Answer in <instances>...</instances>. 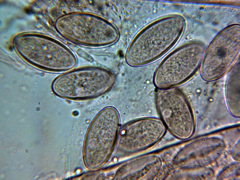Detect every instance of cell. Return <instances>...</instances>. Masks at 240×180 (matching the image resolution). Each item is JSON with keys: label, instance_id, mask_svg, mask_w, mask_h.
Segmentation results:
<instances>
[{"label": "cell", "instance_id": "cell-1", "mask_svg": "<svg viewBox=\"0 0 240 180\" xmlns=\"http://www.w3.org/2000/svg\"><path fill=\"white\" fill-rule=\"evenodd\" d=\"M184 24L182 17L172 16L148 26L131 44L126 56L128 64L133 67L142 66L159 58L177 41Z\"/></svg>", "mask_w": 240, "mask_h": 180}, {"label": "cell", "instance_id": "cell-2", "mask_svg": "<svg viewBox=\"0 0 240 180\" xmlns=\"http://www.w3.org/2000/svg\"><path fill=\"white\" fill-rule=\"evenodd\" d=\"M116 76L106 69L87 67L62 74L53 81L51 89L57 96L66 100L92 99L109 92L114 86Z\"/></svg>", "mask_w": 240, "mask_h": 180}, {"label": "cell", "instance_id": "cell-3", "mask_svg": "<svg viewBox=\"0 0 240 180\" xmlns=\"http://www.w3.org/2000/svg\"><path fill=\"white\" fill-rule=\"evenodd\" d=\"M120 126L119 114L113 107H106L96 116L84 142V158L88 168H98L109 159L117 142Z\"/></svg>", "mask_w": 240, "mask_h": 180}, {"label": "cell", "instance_id": "cell-4", "mask_svg": "<svg viewBox=\"0 0 240 180\" xmlns=\"http://www.w3.org/2000/svg\"><path fill=\"white\" fill-rule=\"evenodd\" d=\"M204 50L201 44L193 43L169 54L155 71L153 79L155 86L159 89L170 88L188 80L200 66Z\"/></svg>", "mask_w": 240, "mask_h": 180}, {"label": "cell", "instance_id": "cell-5", "mask_svg": "<svg viewBox=\"0 0 240 180\" xmlns=\"http://www.w3.org/2000/svg\"><path fill=\"white\" fill-rule=\"evenodd\" d=\"M239 30L237 25L228 27L211 43L200 65V74L204 80H217L233 67L239 53Z\"/></svg>", "mask_w": 240, "mask_h": 180}, {"label": "cell", "instance_id": "cell-6", "mask_svg": "<svg viewBox=\"0 0 240 180\" xmlns=\"http://www.w3.org/2000/svg\"><path fill=\"white\" fill-rule=\"evenodd\" d=\"M159 89L156 93V105L166 130L178 138L190 136L194 128V118L187 98L176 88Z\"/></svg>", "mask_w": 240, "mask_h": 180}, {"label": "cell", "instance_id": "cell-7", "mask_svg": "<svg viewBox=\"0 0 240 180\" xmlns=\"http://www.w3.org/2000/svg\"><path fill=\"white\" fill-rule=\"evenodd\" d=\"M166 129L161 120L145 117L132 121L119 131V148L128 154L139 152L156 145L163 137Z\"/></svg>", "mask_w": 240, "mask_h": 180}, {"label": "cell", "instance_id": "cell-8", "mask_svg": "<svg viewBox=\"0 0 240 180\" xmlns=\"http://www.w3.org/2000/svg\"><path fill=\"white\" fill-rule=\"evenodd\" d=\"M162 166L157 155L147 154L131 159L125 162L117 173V178L124 180H152Z\"/></svg>", "mask_w": 240, "mask_h": 180}, {"label": "cell", "instance_id": "cell-9", "mask_svg": "<svg viewBox=\"0 0 240 180\" xmlns=\"http://www.w3.org/2000/svg\"><path fill=\"white\" fill-rule=\"evenodd\" d=\"M240 65L237 63L230 71L225 85V98L227 108L231 114L240 116Z\"/></svg>", "mask_w": 240, "mask_h": 180}]
</instances>
